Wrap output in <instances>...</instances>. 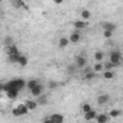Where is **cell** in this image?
<instances>
[{"label": "cell", "instance_id": "1", "mask_svg": "<svg viewBox=\"0 0 123 123\" xmlns=\"http://www.w3.org/2000/svg\"><path fill=\"white\" fill-rule=\"evenodd\" d=\"M5 87H7V88H13V90H16V91L20 93V91L26 87V81H25L23 78H13V80L7 81V83L5 84Z\"/></svg>", "mask_w": 123, "mask_h": 123}, {"label": "cell", "instance_id": "2", "mask_svg": "<svg viewBox=\"0 0 123 123\" xmlns=\"http://www.w3.org/2000/svg\"><path fill=\"white\" fill-rule=\"evenodd\" d=\"M29 113V110L26 109V106L22 103V104H18L13 110H12V114L13 116H16V117H19V116H26Z\"/></svg>", "mask_w": 123, "mask_h": 123}, {"label": "cell", "instance_id": "3", "mask_svg": "<svg viewBox=\"0 0 123 123\" xmlns=\"http://www.w3.org/2000/svg\"><path fill=\"white\" fill-rule=\"evenodd\" d=\"M109 61H110V62H113V64L120 65V64H122V52L117 51V49L111 51V52H110V58H109Z\"/></svg>", "mask_w": 123, "mask_h": 123}, {"label": "cell", "instance_id": "4", "mask_svg": "<svg viewBox=\"0 0 123 123\" xmlns=\"http://www.w3.org/2000/svg\"><path fill=\"white\" fill-rule=\"evenodd\" d=\"M74 65L77 67V70H78V68H84V67L87 65V58H86L84 55H77V56H75Z\"/></svg>", "mask_w": 123, "mask_h": 123}, {"label": "cell", "instance_id": "5", "mask_svg": "<svg viewBox=\"0 0 123 123\" xmlns=\"http://www.w3.org/2000/svg\"><path fill=\"white\" fill-rule=\"evenodd\" d=\"M43 88H45V87H43V84H42V83H39V84H36V86H35L32 90H29V91H31V94H32L33 97H39L41 94H43Z\"/></svg>", "mask_w": 123, "mask_h": 123}, {"label": "cell", "instance_id": "6", "mask_svg": "<svg viewBox=\"0 0 123 123\" xmlns=\"http://www.w3.org/2000/svg\"><path fill=\"white\" fill-rule=\"evenodd\" d=\"M36 104L38 106H45V104H48V101H49V97H48V94L46 93H43V94H41L39 97H36Z\"/></svg>", "mask_w": 123, "mask_h": 123}, {"label": "cell", "instance_id": "7", "mask_svg": "<svg viewBox=\"0 0 123 123\" xmlns=\"http://www.w3.org/2000/svg\"><path fill=\"white\" fill-rule=\"evenodd\" d=\"M49 119L52 120V123H64V116L61 113H54L49 116Z\"/></svg>", "mask_w": 123, "mask_h": 123}, {"label": "cell", "instance_id": "8", "mask_svg": "<svg viewBox=\"0 0 123 123\" xmlns=\"http://www.w3.org/2000/svg\"><path fill=\"white\" fill-rule=\"evenodd\" d=\"M80 39H81V33H80L78 31L73 32V33L70 35V38H68V41H70L71 43H77V42H80Z\"/></svg>", "mask_w": 123, "mask_h": 123}, {"label": "cell", "instance_id": "9", "mask_svg": "<svg viewBox=\"0 0 123 123\" xmlns=\"http://www.w3.org/2000/svg\"><path fill=\"white\" fill-rule=\"evenodd\" d=\"M6 52H7V56H12V55H19V48L16 45H12V46H7L6 48Z\"/></svg>", "mask_w": 123, "mask_h": 123}, {"label": "cell", "instance_id": "10", "mask_svg": "<svg viewBox=\"0 0 123 123\" xmlns=\"http://www.w3.org/2000/svg\"><path fill=\"white\" fill-rule=\"evenodd\" d=\"M109 119H110V117L107 116V113H100V114H97V116H96V119H94V120H96L97 123H107V122H109Z\"/></svg>", "mask_w": 123, "mask_h": 123}, {"label": "cell", "instance_id": "11", "mask_svg": "<svg viewBox=\"0 0 123 123\" xmlns=\"http://www.w3.org/2000/svg\"><path fill=\"white\" fill-rule=\"evenodd\" d=\"M116 28H117L116 23H111V22H103V29H104V31H109V32L113 33V32L116 31Z\"/></svg>", "mask_w": 123, "mask_h": 123}, {"label": "cell", "instance_id": "12", "mask_svg": "<svg viewBox=\"0 0 123 123\" xmlns=\"http://www.w3.org/2000/svg\"><path fill=\"white\" fill-rule=\"evenodd\" d=\"M109 101H110V96L109 94H100L97 97V103L98 104H107Z\"/></svg>", "mask_w": 123, "mask_h": 123}, {"label": "cell", "instance_id": "13", "mask_svg": "<svg viewBox=\"0 0 123 123\" xmlns=\"http://www.w3.org/2000/svg\"><path fill=\"white\" fill-rule=\"evenodd\" d=\"M96 116H97V111L96 110H90V111H87V113H84V119L87 120V122H90V120H94L96 119Z\"/></svg>", "mask_w": 123, "mask_h": 123}, {"label": "cell", "instance_id": "14", "mask_svg": "<svg viewBox=\"0 0 123 123\" xmlns=\"http://www.w3.org/2000/svg\"><path fill=\"white\" fill-rule=\"evenodd\" d=\"M23 104L26 106V109H28L29 111H31V110H35V109L38 107V104H36V101H35V100H26Z\"/></svg>", "mask_w": 123, "mask_h": 123}, {"label": "cell", "instance_id": "15", "mask_svg": "<svg viewBox=\"0 0 123 123\" xmlns=\"http://www.w3.org/2000/svg\"><path fill=\"white\" fill-rule=\"evenodd\" d=\"M16 64H19L20 67H26V65H28V56L20 54L19 58H18V62H16Z\"/></svg>", "mask_w": 123, "mask_h": 123}, {"label": "cell", "instance_id": "16", "mask_svg": "<svg viewBox=\"0 0 123 123\" xmlns=\"http://www.w3.org/2000/svg\"><path fill=\"white\" fill-rule=\"evenodd\" d=\"M117 67H120V65H117V64H113V62H106V64H103V71H111V70H114V68H117Z\"/></svg>", "mask_w": 123, "mask_h": 123}, {"label": "cell", "instance_id": "17", "mask_svg": "<svg viewBox=\"0 0 123 123\" xmlns=\"http://www.w3.org/2000/svg\"><path fill=\"white\" fill-rule=\"evenodd\" d=\"M120 114H122V110H120V109H111V110L107 113V116H109V117H113V119L119 117Z\"/></svg>", "mask_w": 123, "mask_h": 123}, {"label": "cell", "instance_id": "18", "mask_svg": "<svg viewBox=\"0 0 123 123\" xmlns=\"http://www.w3.org/2000/svg\"><path fill=\"white\" fill-rule=\"evenodd\" d=\"M74 28H75L77 31L84 29V28H87V22H84V20H77V22H74Z\"/></svg>", "mask_w": 123, "mask_h": 123}, {"label": "cell", "instance_id": "19", "mask_svg": "<svg viewBox=\"0 0 123 123\" xmlns=\"http://www.w3.org/2000/svg\"><path fill=\"white\" fill-rule=\"evenodd\" d=\"M84 78H86L87 81H91V80L96 78V73H93V70H86V75H84Z\"/></svg>", "mask_w": 123, "mask_h": 123}, {"label": "cell", "instance_id": "20", "mask_svg": "<svg viewBox=\"0 0 123 123\" xmlns=\"http://www.w3.org/2000/svg\"><path fill=\"white\" fill-rule=\"evenodd\" d=\"M68 43H70L68 38H61V39L58 41V46H59V48H67Z\"/></svg>", "mask_w": 123, "mask_h": 123}, {"label": "cell", "instance_id": "21", "mask_svg": "<svg viewBox=\"0 0 123 123\" xmlns=\"http://www.w3.org/2000/svg\"><path fill=\"white\" fill-rule=\"evenodd\" d=\"M36 84H39V80H36V78H32V80H29V81H26V87L29 88V90H32Z\"/></svg>", "mask_w": 123, "mask_h": 123}, {"label": "cell", "instance_id": "22", "mask_svg": "<svg viewBox=\"0 0 123 123\" xmlns=\"http://www.w3.org/2000/svg\"><path fill=\"white\" fill-rule=\"evenodd\" d=\"M16 9H19V7H26V5H25V2H23V0H19V2H16V0H12V2H10Z\"/></svg>", "mask_w": 123, "mask_h": 123}, {"label": "cell", "instance_id": "23", "mask_svg": "<svg viewBox=\"0 0 123 123\" xmlns=\"http://www.w3.org/2000/svg\"><path fill=\"white\" fill-rule=\"evenodd\" d=\"M103 78L104 80H113L114 78V73L113 71H104L103 73Z\"/></svg>", "mask_w": 123, "mask_h": 123}, {"label": "cell", "instance_id": "24", "mask_svg": "<svg viewBox=\"0 0 123 123\" xmlns=\"http://www.w3.org/2000/svg\"><path fill=\"white\" fill-rule=\"evenodd\" d=\"M104 58V54L103 52H100V51H97L96 54H94V59L97 61V62H101V59Z\"/></svg>", "mask_w": 123, "mask_h": 123}, {"label": "cell", "instance_id": "25", "mask_svg": "<svg viewBox=\"0 0 123 123\" xmlns=\"http://www.w3.org/2000/svg\"><path fill=\"white\" fill-rule=\"evenodd\" d=\"M90 16H91V13H90L88 10H83V12H81V18H83L84 22H87V20L90 19Z\"/></svg>", "mask_w": 123, "mask_h": 123}, {"label": "cell", "instance_id": "26", "mask_svg": "<svg viewBox=\"0 0 123 123\" xmlns=\"http://www.w3.org/2000/svg\"><path fill=\"white\" fill-rule=\"evenodd\" d=\"M103 71V64L101 62H97L94 67H93V73H101Z\"/></svg>", "mask_w": 123, "mask_h": 123}, {"label": "cell", "instance_id": "27", "mask_svg": "<svg viewBox=\"0 0 123 123\" xmlns=\"http://www.w3.org/2000/svg\"><path fill=\"white\" fill-rule=\"evenodd\" d=\"M77 71V67L74 65V64H71V65H68V68H67V73L70 74V75H73L74 73Z\"/></svg>", "mask_w": 123, "mask_h": 123}, {"label": "cell", "instance_id": "28", "mask_svg": "<svg viewBox=\"0 0 123 123\" xmlns=\"http://www.w3.org/2000/svg\"><path fill=\"white\" fill-rule=\"evenodd\" d=\"M19 55H20V54H19ZM19 55H12V56H7V61H9V62H12V64H16V62H18Z\"/></svg>", "mask_w": 123, "mask_h": 123}, {"label": "cell", "instance_id": "29", "mask_svg": "<svg viewBox=\"0 0 123 123\" xmlns=\"http://www.w3.org/2000/svg\"><path fill=\"white\" fill-rule=\"evenodd\" d=\"M81 110H83L84 113H87V111L91 110V106H90L88 103H83V104H81Z\"/></svg>", "mask_w": 123, "mask_h": 123}, {"label": "cell", "instance_id": "30", "mask_svg": "<svg viewBox=\"0 0 123 123\" xmlns=\"http://www.w3.org/2000/svg\"><path fill=\"white\" fill-rule=\"evenodd\" d=\"M48 87H49V90H55L58 87V83L56 81H49L48 83Z\"/></svg>", "mask_w": 123, "mask_h": 123}, {"label": "cell", "instance_id": "31", "mask_svg": "<svg viewBox=\"0 0 123 123\" xmlns=\"http://www.w3.org/2000/svg\"><path fill=\"white\" fill-rule=\"evenodd\" d=\"M111 35H113V33H111V32H109V31H104V33H103V36H104L106 39H109V38H111Z\"/></svg>", "mask_w": 123, "mask_h": 123}, {"label": "cell", "instance_id": "32", "mask_svg": "<svg viewBox=\"0 0 123 123\" xmlns=\"http://www.w3.org/2000/svg\"><path fill=\"white\" fill-rule=\"evenodd\" d=\"M42 123H52V120H51V119H49V117H45V119H43V122H42Z\"/></svg>", "mask_w": 123, "mask_h": 123}, {"label": "cell", "instance_id": "33", "mask_svg": "<svg viewBox=\"0 0 123 123\" xmlns=\"http://www.w3.org/2000/svg\"><path fill=\"white\" fill-rule=\"evenodd\" d=\"M3 86H5V84H3L2 81H0V91H3Z\"/></svg>", "mask_w": 123, "mask_h": 123}]
</instances>
